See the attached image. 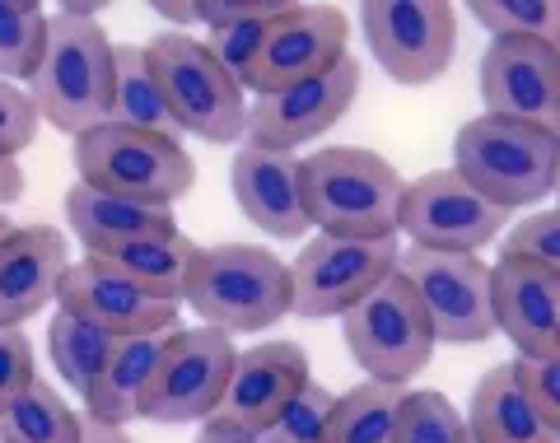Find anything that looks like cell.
<instances>
[{
	"label": "cell",
	"mask_w": 560,
	"mask_h": 443,
	"mask_svg": "<svg viewBox=\"0 0 560 443\" xmlns=\"http://www.w3.org/2000/svg\"><path fill=\"white\" fill-rule=\"evenodd\" d=\"M300 191L308 229L331 238H397L401 177L388 159L360 145H327L300 159Z\"/></svg>",
	"instance_id": "1"
},
{
	"label": "cell",
	"mask_w": 560,
	"mask_h": 443,
	"mask_svg": "<svg viewBox=\"0 0 560 443\" xmlns=\"http://www.w3.org/2000/svg\"><path fill=\"white\" fill-rule=\"evenodd\" d=\"M28 98L61 136H84L113 121V43L98 20L61 5L47 14V47L28 80Z\"/></svg>",
	"instance_id": "2"
},
{
	"label": "cell",
	"mask_w": 560,
	"mask_h": 443,
	"mask_svg": "<svg viewBox=\"0 0 560 443\" xmlns=\"http://www.w3.org/2000/svg\"><path fill=\"white\" fill-rule=\"evenodd\" d=\"M453 173L504 215L541 206L560 177V136L481 113L453 140Z\"/></svg>",
	"instance_id": "3"
},
{
	"label": "cell",
	"mask_w": 560,
	"mask_h": 443,
	"mask_svg": "<svg viewBox=\"0 0 560 443\" xmlns=\"http://www.w3.org/2000/svg\"><path fill=\"white\" fill-rule=\"evenodd\" d=\"M183 304L210 331H261L290 313V271L261 243L197 247Z\"/></svg>",
	"instance_id": "4"
},
{
	"label": "cell",
	"mask_w": 560,
	"mask_h": 443,
	"mask_svg": "<svg viewBox=\"0 0 560 443\" xmlns=\"http://www.w3.org/2000/svg\"><path fill=\"white\" fill-rule=\"evenodd\" d=\"M75 173L94 191L164 210H173V201L187 197L197 183V164L183 150V140L117 127V121L75 136Z\"/></svg>",
	"instance_id": "5"
},
{
	"label": "cell",
	"mask_w": 560,
	"mask_h": 443,
	"mask_svg": "<svg viewBox=\"0 0 560 443\" xmlns=\"http://www.w3.org/2000/svg\"><path fill=\"white\" fill-rule=\"evenodd\" d=\"M150 70L164 89L178 136H197L210 145H230L248 136V94L206 57V47L187 33H160L150 47Z\"/></svg>",
	"instance_id": "6"
},
{
	"label": "cell",
	"mask_w": 560,
	"mask_h": 443,
	"mask_svg": "<svg viewBox=\"0 0 560 443\" xmlns=\"http://www.w3.org/2000/svg\"><path fill=\"white\" fill-rule=\"evenodd\" d=\"M341 336L350 360L370 374V383L388 387H407L434 354L430 317L401 271L378 280L355 308L341 313Z\"/></svg>",
	"instance_id": "7"
},
{
	"label": "cell",
	"mask_w": 560,
	"mask_h": 443,
	"mask_svg": "<svg viewBox=\"0 0 560 443\" xmlns=\"http://www.w3.org/2000/svg\"><path fill=\"white\" fill-rule=\"evenodd\" d=\"M397 238H331L313 234L304 238L300 257L290 271V313L308 317H341L346 308H355L378 280H388L397 271Z\"/></svg>",
	"instance_id": "8"
},
{
	"label": "cell",
	"mask_w": 560,
	"mask_h": 443,
	"mask_svg": "<svg viewBox=\"0 0 560 443\" xmlns=\"http://www.w3.org/2000/svg\"><path fill=\"white\" fill-rule=\"evenodd\" d=\"M234 341L210 327H178L168 331L164 354L140 393L136 420L150 424H187V420H210L215 401L230 383L234 369Z\"/></svg>",
	"instance_id": "9"
},
{
	"label": "cell",
	"mask_w": 560,
	"mask_h": 443,
	"mask_svg": "<svg viewBox=\"0 0 560 443\" xmlns=\"http://www.w3.org/2000/svg\"><path fill=\"white\" fill-rule=\"evenodd\" d=\"M360 28L383 75L411 89L440 80L458 51V14L444 0H364Z\"/></svg>",
	"instance_id": "10"
},
{
	"label": "cell",
	"mask_w": 560,
	"mask_h": 443,
	"mask_svg": "<svg viewBox=\"0 0 560 443\" xmlns=\"http://www.w3.org/2000/svg\"><path fill=\"white\" fill-rule=\"evenodd\" d=\"M397 271L407 276L420 308L430 317L434 346H481L495 336L490 317V266L477 253H397Z\"/></svg>",
	"instance_id": "11"
},
{
	"label": "cell",
	"mask_w": 560,
	"mask_h": 443,
	"mask_svg": "<svg viewBox=\"0 0 560 443\" xmlns=\"http://www.w3.org/2000/svg\"><path fill=\"white\" fill-rule=\"evenodd\" d=\"M504 220L510 215L477 197L453 168H434L401 191L397 234H407L411 247H425V253H477L504 234Z\"/></svg>",
	"instance_id": "12"
},
{
	"label": "cell",
	"mask_w": 560,
	"mask_h": 443,
	"mask_svg": "<svg viewBox=\"0 0 560 443\" xmlns=\"http://www.w3.org/2000/svg\"><path fill=\"white\" fill-rule=\"evenodd\" d=\"M481 98L490 117L560 136V43L490 38L481 57Z\"/></svg>",
	"instance_id": "13"
},
{
	"label": "cell",
	"mask_w": 560,
	"mask_h": 443,
	"mask_svg": "<svg viewBox=\"0 0 560 443\" xmlns=\"http://www.w3.org/2000/svg\"><path fill=\"white\" fill-rule=\"evenodd\" d=\"M346 43H350V24L337 5H290L267 28V43H261L248 75V94L271 98L323 75V70H331L346 57Z\"/></svg>",
	"instance_id": "14"
},
{
	"label": "cell",
	"mask_w": 560,
	"mask_h": 443,
	"mask_svg": "<svg viewBox=\"0 0 560 443\" xmlns=\"http://www.w3.org/2000/svg\"><path fill=\"white\" fill-rule=\"evenodd\" d=\"M355 94H360V61L346 51V57L331 70H323V75L294 84L285 94L248 103V136H253L248 145L300 154L304 140H318L337 127V121L350 113Z\"/></svg>",
	"instance_id": "15"
},
{
	"label": "cell",
	"mask_w": 560,
	"mask_h": 443,
	"mask_svg": "<svg viewBox=\"0 0 560 443\" xmlns=\"http://www.w3.org/2000/svg\"><path fill=\"white\" fill-rule=\"evenodd\" d=\"M308 387V354L294 341H261L234 354L230 383L215 401L210 420L243 434H267L271 420Z\"/></svg>",
	"instance_id": "16"
},
{
	"label": "cell",
	"mask_w": 560,
	"mask_h": 443,
	"mask_svg": "<svg viewBox=\"0 0 560 443\" xmlns=\"http://www.w3.org/2000/svg\"><path fill=\"white\" fill-rule=\"evenodd\" d=\"M57 304L70 317H84L98 331H108L113 341L121 336H154L178 327V304H160L145 290H136L127 276H117L108 261L84 257L70 261V271L61 276Z\"/></svg>",
	"instance_id": "17"
},
{
	"label": "cell",
	"mask_w": 560,
	"mask_h": 443,
	"mask_svg": "<svg viewBox=\"0 0 560 443\" xmlns=\"http://www.w3.org/2000/svg\"><path fill=\"white\" fill-rule=\"evenodd\" d=\"M490 317L500 336H510L518 360L560 354V271L500 257L490 266Z\"/></svg>",
	"instance_id": "18"
},
{
	"label": "cell",
	"mask_w": 560,
	"mask_h": 443,
	"mask_svg": "<svg viewBox=\"0 0 560 443\" xmlns=\"http://www.w3.org/2000/svg\"><path fill=\"white\" fill-rule=\"evenodd\" d=\"M234 201L267 238L300 243L308 234L304 215V191H300V154L267 150V145H243L230 168Z\"/></svg>",
	"instance_id": "19"
},
{
	"label": "cell",
	"mask_w": 560,
	"mask_h": 443,
	"mask_svg": "<svg viewBox=\"0 0 560 443\" xmlns=\"http://www.w3.org/2000/svg\"><path fill=\"white\" fill-rule=\"evenodd\" d=\"M70 271L66 234L51 224H28L0 243V327H20L57 304L61 276Z\"/></svg>",
	"instance_id": "20"
},
{
	"label": "cell",
	"mask_w": 560,
	"mask_h": 443,
	"mask_svg": "<svg viewBox=\"0 0 560 443\" xmlns=\"http://www.w3.org/2000/svg\"><path fill=\"white\" fill-rule=\"evenodd\" d=\"M294 5V0H201L197 5V24H206V57L215 61L224 75H230L243 94H248V75L261 43H267V28Z\"/></svg>",
	"instance_id": "21"
},
{
	"label": "cell",
	"mask_w": 560,
	"mask_h": 443,
	"mask_svg": "<svg viewBox=\"0 0 560 443\" xmlns=\"http://www.w3.org/2000/svg\"><path fill=\"white\" fill-rule=\"evenodd\" d=\"M66 220H70V229H75V238L84 243L90 257L108 253V247H121V243L178 229L173 224V210H164V206L121 201V197H108V191H94L84 183H75L66 191Z\"/></svg>",
	"instance_id": "22"
},
{
	"label": "cell",
	"mask_w": 560,
	"mask_h": 443,
	"mask_svg": "<svg viewBox=\"0 0 560 443\" xmlns=\"http://www.w3.org/2000/svg\"><path fill=\"white\" fill-rule=\"evenodd\" d=\"M463 424L477 443H560L556 424L541 420L533 401L518 393L510 364L486 369V378L471 387V406Z\"/></svg>",
	"instance_id": "23"
},
{
	"label": "cell",
	"mask_w": 560,
	"mask_h": 443,
	"mask_svg": "<svg viewBox=\"0 0 560 443\" xmlns=\"http://www.w3.org/2000/svg\"><path fill=\"white\" fill-rule=\"evenodd\" d=\"M173 331H178V327H173ZM164 341H168V331L121 336V341H113V354H108V364H103L94 393L84 397V416L98 420V424H117V430L127 420H136L140 393H145L154 364H160Z\"/></svg>",
	"instance_id": "24"
},
{
	"label": "cell",
	"mask_w": 560,
	"mask_h": 443,
	"mask_svg": "<svg viewBox=\"0 0 560 443\" xmlns=\"http://www.w3.org/2000/svg\"><path fill=\"white\" fill-rule=\"evenodd\" d=\"M197 247L187 234L168 229V234H150V238H136V243H121L98 253V261H108L117 276H127L136 290H145L150 299L160 304H178L183 308V294H187V276H191V261H197Z\"/></svg>",
	"instance_id": "25"
},
{
	"label": "cell",
	"mask_w": 560,
	"mask_h": 443,
	"mask_svg": "<svg viewBox=\"0 0 560 443\" xmlns=\"http://www.w3.org/2000/svg\"><path fill=\"white\" fill-rule=\"evenodd\" d=\"M113 121L117 127H136L150 136L178 140L164 89L154 80L145 47H136V43H113Z\"/></svg>",
	"instance_id": "26"
},
{
	"label": "cell",
	"mask_w": 560,
	"mask_h": 443,
	"mask_svg": "<svg viewBox=\"0 0 560 443\" xmlns=\"http://www.w3.org/2000/svg\"><path fill=\"white\" fill-rule=\"evenodd\" d=\"M84 416L70 406L47 378H33V387L0 416V443H80Z\"/></svg>",
	"instance_id": "27"
},
{
	"label": "cell",
	"mask_w": 560,
	"mask_h": 443,
	"mask_svg": "<svg viewBox=\"0 0 560 443\" xmlns=\"http://www.w3.org/2000/svg\"><path fill=\"white\" fill-rule=\"evenodd\" d=\"M401 393H407V387H388V383H370V378L355 383L350 393L331 401L323 443H393Z\"/></svg>",
	"instance_id": "28"
},
{
	"label": "cell",
	"mask_w": 560,
	"mask_h": 443,
	"mask_svg": "<svg viewBox=\"0 0 560 443\" xmlns=\"http://www.w3.org/2000/svg\"><path fill=\"white\" fill-rule=\"evenodd\" d=\"M47 354H51V364H57L61 383L84 401L94 393L103 364H108V354H113V336L98 331L94 323H84V317H70L57 308V317L47 323Z\"/></svg>",
	"instance_id": "29"
},
{
	"label": "cell",
	"mask_w": 560,
	"mask_h": 443,
	"mask_svg": "<svg viewBox=\"0 0 560 443\" xmlns=\"http://www.w3.org/2000/svg\"><path fill=\"white\" fill-rule=\"evenodd\" d=\"M47 47V10L33 0H0V80H33Z\"/></svg>",
	"instance_id": "30"
},
{
	"label": "cell",
	"mask_w": 560,
	"mask_h": 443,
	"mask_svg": "<svg viewBox=\"0 0 560 443\" xmlns=\"http://www.w3.org/2000/svg\"><path fill=\"white\" fill-rule=\"evenodd\" d=\"M393 443H471L467 424L444 393L434 387H407L397 406Z\"/></svg>",
	"instance_id": "31"
},
{
	"label": "cell",
	"mask_w": 560,
	"mask_h": 443,
	"mask_svg": "<svg viewBox=\"0 0 560 443\" xmlns=\"http://www.w3.org/2000/svg\"><path fill=\"white\" fill-rule=\"evenodd\" d=\"M467 14L490 33V38H541V43H560L556 38L560 10L551 5V0H471Z\"/></svg>",
	"instance_id": "32"
},
{
	"label": "cell",
	"mask_w": 560,
	"mask_h": 443,
	"mask_svg": "<svg viewBox=\"0 0 560 443\" xmlns=\"http://www.w3.org/2000/svg\"><path fill=\"white\" fill-rule=\"evenodd\" d=\"M504 261H523V266H541V271H560V215L556 210H533L523 215L500 243Z\"/></svg>",
	"instance_id": "33"
},
{
	"label": "cell",
	"mask_w": 560,
	"mask_h": 443,
	"mask_svg": "<svg viewBox=\"0 0 560 443\" xmlns=\"http://www.w3.org/2000/svg\"><path fill=\"white\" fill-rule=\"evenodd\" d=\"M331 397L323 383H313L308 378V387L300 397H294L285 411H280L276 420H271V430L261 434V443H323V434H327V416H331Z\"/></svg>",
	"instance_id": "34"
},
{
	"label": "cell",
	"mask_w": 560,
	"mask_h": 443,
	"mask_svg": "<svg viewBox=\"0 0 560 443\" xmlns=\"http://www.w3.org/2000/svg\"><path fill=\"white\" fill-rule=\"evenodd\" d=\"M33 378H38V364H33V346L20 327H0V416L20 401Z\"/></svg>",
	"instance_id": "35"
},
{
	"label": "cell",
	"mask_w": 560,
	"mask_h": 443,
	"mask_svg": "<svg viewBox=\"0 0 560 443\" xmlns=\"http://www.w3.org/2000/svg\"><path fill=\"white\" fill-rule=\"evenodd\" d=\"M38 127H43V117L33 108V98L20 84L0 80V154L20 159V150H28L38 140Z\"/></svg>",
	"instance_id": "36"
},
{
	"label": "cell",
	"mask_w": 560,
	"mask_h": 443,
	"mask_svg": "<svg viewBox=\"0 0 560 443\" xmlns=\"http://www.w3.org/2000/svg\"><path fill=\"white\" fill-rule=\"evenodd\" d=\"M510 374L518 393L533 401V411L560 430V354H551V360H514Z\"/></svg>",
	"instance_id": "37"
},
{
	"label": "cell",
	"mask_w": 560,
	"mask_h": 443,
	"mask_svg": "<svg viewBox=\"0 0 560 443\" xmlns=\"http://www.w3.org/2000/svg\"><path fill=\"white\" fill-rule=\"evenodd\" d=\"M20 197H24V168H20V159L0 154V210L14 206Z\"/></svg>",
	"instance_id": "38"
},
{
	"label": "cell",
	"mask_w": 560,
	"mask_h": 443,
	"mask_svg": "<svg viewBox=\"0 0 560 443\" xmlns=\"http://www.w3.org/2000/svg\"><path fill=\"white\" fill-rule=\"evenodd\" d=\"M197 443H261V439H257V434H243V430H230V424L206 420L201 434H197Z\"/></svg>",
	"instance_id": "39"
},
{
	"label": "cell",
	"mask_w": 560,
	"mask_h": 443,
	"mask_svg": "<svg viewBox=\"0 0 560 443\" xmlns=\"http://www.w3.org/2000/svg\"><path fill=\"white\" fill-rule=\"evenodd\" d=\"M80 443H136V439H127V430H117V424H98V420L84 416V439Z\"/></svg>",
	"instance_id": "40"
},
{
	"label": "cell",
	"mask_w": 560,
	"mask_h": 443,
	"mask_svg": "<svg viewBox=\"0 0 560 443\" xmlns=\"http://www.w3.org/2000/svg\"><path fill=\"white\" fill-rule=\"evenodd\" d=\"M154 14H160V20H168V24H197V5H168V0H160V5H154Z\"/></svg>",
	"instance_id": "41"
},
{
	"label": "cell",
	"mask_w": 560,
	"mask_h": 443,
	"mask_svg": "<svg viewBox=\"0 0 560 443\" xmlns=\"http://www.w3.org/2000/svg\"><path fill=\"white\" fill-rule=\"evenodd\" d=\"M10 234H14V220H10V215H0V243H5Z\"/></svg>",
	"instance_id": "42"
},
{
	"label": "cell",
	"mask_w": 560,
	"mask_h": 443,
	"mask_svg": "<svg viewBox=\"0 0 560 443\" xmlns=\"http://www.w3.org/2000/svg\"><path fill=\"white\" fill-rule=\"evenodd\" d=\"M471 443H477V439H471Z\"/></svg>",
	"instance_id": "43"
}]
</instances>
